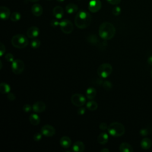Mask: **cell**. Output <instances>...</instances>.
I'll return each instance as SVG.
<instances>
[{"label":"cell","instance_id":"6da1fadb","mask_svg":"<svg viewBox=\"0 0 152 152\" xmlns=\"http://www.w3.org/2000/svg\"><path fill=\"white\" fill-rule=\"evenodd\" d=\"M115 33L116 30L115 26L109 22H103L99 26V36L104 40L112 39L115 36Z\"/></svg>","mask_w":152,"mask_h":152},{"label":"cell","instance_id":"7a4b0ae2","mask_svg":"<svg viewBox=\"0 0 152 152\" xmlns=\"http://www.w3.org/2000/svg\"><path fill=\"white\" fill-rule=\"evenodd\" d=\"M91 21V16L86 11L81 10L77 12L75 19L74 23L75 26L79 28H85L87 27Z\"/></svg>","mask_w":152,"mask_h":152},{"label":"cell","instance_id":"3957f363","mask_svg":"<svg viewBox=\"0 0 152 152\" xmlns=\"http://www.w3.org/2000/svg\"><path fill=\"white\" fill-rule=\"evenodd\" d=\"M107 131L109 134L113 137H118L123 135L125 132L124 126L119 122H112L108 128Z\"/></svg>","mask_w":152,"mask_h":152},{"label":"cell","instance_id":"277c9868","mask_svg":"<svg viewBox=\"0 0 152 152\" xmlns=\"http://www.w3.org/2000/svg\"><path fill=\"white\" fill-rule=\"evenodd\" d=\"M11 44L17 49H23L28 45V41L27 37L24 34H18L12 37Z\"/></svg>","mask_w":152,"mask_h":152},{"label":"cell","instance_id":"5b68a950","mask_svg":"<svg viewBox=\"0 0 152 152\" xmlns=\"http://www.w3.org/2000/svg\"><path fill=\"white\" fill-rule=\"evenodd\" d=\"M112 72V66L108 63L101 64L97 68V73L98 75L103 78H106L110 75Z\"/></svg>","mask_w":152,"mask_h":152},{"label":"cell","instance_id":"8992f818","mask_svg":"<svg viewBox=\"0 0 152 152\" xmlns=\"http://www.w3.org/2000/svg\"><path fill=\"white\" fill-rule=\"evenodd\" d=\"M59 27L62 31L65 34H70L74 29V26L72 22L67 19L62 20L59 23Z\"/></svg>","mask_w":152,"mask_h":152},{"label":"cell","instance_id":"52a82bcc","mask_svg":"<svg viewBox=\"0 0 152 152\" xmlns=\"http://www.w3.org/2000/svg\"><path fill=\"white\" fill-rule=\"evenodd\" d=\"M24 69V64L20 59H15L12 62V71L15 74H20Z\"/></svg>","mask_w":152,"mask_h":152},{"label":"cell","instance_id":"ba28073f","mask_svg":"<svg viewBox=\"0 0 152 152\" xmlns=\"http://www.w3.org/2000/svg\"><path fill=\"white\" fill-rule=\"evenodd\" d=\"M71 103L75 106L81 107L86 103V97L81 94H74L71 97Z\"/></svg>","mask_w":152,"mask_h":152},{"label":"cell","instance_id":"9c48e42d","mask_svg":"<svg viewBox=\"0 0 152 152\" xmlns=\"http://www.w3.org/2000/svg\"><path fill=\"white\" fill-rule=\"evenodd\" d=\"M41 133L45 137H50L55 135V129L50 125H45L41 128Z\"/></svg>","mask_w":152,"mask_h":152},{"label":"cell","instance_id":"30bf717a","mask_svg":"<svg viewBox=\"0 0 152 152\" xmlns=\"http://www.w3.org/2000/svg\"><path fill=\"white\" fill-rule=\"evenodd\" d=\"M88 10L91 12H97L102 7V3L100 0H91L88 3Z\"/></svg>","mask_w":152,"mask_h":152},{"label":"cell","instance_id":"8fae6325","mask_svg":"<svg viewBox=\"0 0 152 152\" xmlns=\"http://www.w3.org/2000/svg\"><path fill=\"white\" fill-rule=\"evenodd\" d=\"M46 107V104L42 101L36 102L32 106V110L36 113H41L45 110Z\"/></svg>","mask_w":152,"mask_h":152},{"label":"cell","instance_id":"7c38bea8","mask_svg":"<svg viewBox=\"0 0 152 152\" xmlns=\"http://www.w3.org/2000/svg\"><path fill=\"white\" fill-rule=\"evenodd\" d=\"M39 34V29L36 26H31L27 30V36L30 39L37 37Z\"/></svg>","mask_w":152,"mask_h":152},{"label":"cell","instance_id":"4fadbf2b","mask_svg":"<svg viewBox=\"0 0 152 152\" xmlns=\"http://www.w3.org/2000/svg\"><path fill=\"white\" fill-rule=\"evenodd\" d=\"M11 12L10 9L7 7L2 6L0 8V17L2 20H6L10 17Z\"/></svg>","mask_w":152,"mask_h":152},{"label":"cell","instance_id":"5bb4252c","mask_svg":"<svg viewBox=\"0 0 152 152\" xmlns=\"http://www.w3.org/2000/svg\"><path fill=\"white\" fill-rule=\"evenodd\" d=\"M31 12L36 17L40 16L43 13V8L39 4H34L31 7Z\"/></svg>","mask_w":152,"mask_h":152},{"label":"cell","instance_id":"9a60e30c","mask_svg":"<svg viewBox=\"0 0 152 152\" xmlns=\"http://www.w3.org/2000/svg\"><path fill=\"white\" fill-rule=\"evenodd\" d=\"M59 143L62 147L64 148H69L71 145V140L68 137L64 136L60 139Z\"/></svg>","mask_w":152,"mask_h":152},{"label":"cell","instance_id":"2e32d148","mask_svg":"<svg viewBox=\"0 0 152 152\" xmlns=\"http://www.w3.org/2000/svg\"><path fill=\"white\" fill-rule=\"evenodd\" d=\"M53 15L57 19H61L64 15V10L61 6H56L53 9Z\"/></svg>","mask_w":152,"mask_h":152},{"label":"cell","instance_id":"e0dca14e","mask_svg":"<svg viewBox=\"0 0 152 152\" xmlns=\"http://www.w3.org/2000/svg\"><path fill=\"white\" fill-rule=\"evenodd\" d=\"M85 149V146L82 141H76L72 145V150L75 152H83Z\"/></svg>","mask_w":152,"mask_h":152},{"label":"cell","instance_id":"ac0fdd59","mask_svg":"<svg viewBox=\"0 0 152 152\" xmlns=\"http://www.w3.org/2000/svg\"><path fill=\"white\" fill-rule=\"evenodd\" d=\"M151 144H152V142L151 140L148 138H144L141 141V142H140L141 147L144 150H148L151 147Z\"/></svg>","mask_w":152,"mask_h":152},{"label":"cell","instance_id":"d6986e66","mask_svg":"<svg viewBox=\"0 0 152 152\" xmlns=\"http://www.w3.org/2000/svg\"><path fill=\"white\" fill-rule=\"evenodd\" d=\"M119 151L121 152H132L134 150L129 144L127 142H122L119 145Z\"/></svg>","mask_w":152,"mask_h":152},{"label":"cell","instance_id":"ffe728a7","mask_svg":"<svg viewBox=\"0 0 152 152\" xmlns=\"http://www.w3.org/2000/svg\"><path fill=\"white\" fill-rule=\"evenodd\" d=\"M109 140V136L107 133L102 132L100 133L97 137V141L100 144H105Z\"/></svg>","mask_w":152,"mask_h":152},{"label":"cell","instance_id":"44dd1931","mask_svg":"<svg viewBox=\"0 0 152 152\" xmlns=\"http://www.w3.org/2000/svg\"><path fill=\"white\" fill-rule=\"evenodd\" d=\"M29 121L31 123V124L33 125H37L39 124L40 119L38 115L36 113L31 114L29 116Z\"/></svg>","mask_w":152,"mask_h":152},{"label":"cell","instance_id":"7402d4cb","mask_svg":"<svg viewBox=\"0 0 152 152\" xmlns=\"http://www.w3.org/2000/svg\"><path fill=\"white\" fill-rule=\"evenodd\" d=\"M65 10L68 14H73L78 11V7L74 4L69 3L65 7Z\"/></svg>","mask_w":152,"mask_h":152},{"label":"cell","instance_id":"603a6c76","mask_svg":"<svg viewBox=\"0 0 152 152\" xmlns=\"http://www.w3.org/2000/svg\"><path fill=\"white\" fill-rule=\"evenodd\" d=\"M86 94L87 97L88 99H93L96 97V90L94 87H89L87 89L86 92Z\"/></svg>","mask_w":152,"mask_h":152},{"label":"cell","instance_id":"cb8c5ba5","mask_svg":"<svg viewBox=\"0 0 152 152\" xmlns=\"http://www.w3.org/2000/svg\"><path fill=\"white\" fill-rule=\"evenodd\" d=\"M11 87L9 84L5 83H1L0 84V92L2 94H8L10 93Z\"/></svg>","mask_w":152,"mask_h":152},{"label":"cell","instance_id":"d4e9b609","mask_svg":"<svg viewBox=\"0 0 152 152\" xmlns=\"http://www.w3.org/2000/svg\"><path fill=\"white\" fill-rule=\"evenodd\" d=\"M86 107L90 110H95L97 109L98 104L95 101L90 100L87 103Z\"/></svg>","mask_w":152,"mask_h":152},{"label":"cell","instance_id":"484cf974","mask_svg":"<svg viewBox=\"0 0 152 152\" xmlns=\"http://www.w3.org/2000/svg\"><path fill=\"white\" fill-rule=\"evenodd\" d=\"M87 41L92 45H96L99 43V39L94 34H91L87 37Z\"/></svg>","mask_w":152,"mask_h":152},{"label":"cell","instance_id":"4316f807","mask_svg":"<svg viewBox=\"0 0 152 152\" xmlns=\"http://www.w3.org/2000/svg\"><path fill=\"white\" fill-rule=\"evenodd\" d=\"M21 18V14L18 12H14L10 15V20L12 21L16 22L20 20Z\"/></svg>","mask_w":152,"mask_h":152},{"label":"cell","instance_id":"83f0119b","mask_svg":"<svg viewBox=\"0 0 152 152\" xmlns=\"http://www.w3.org/2000/svg\"><path fill=\"white\" fill-rule=\"evenodd\" d=\"M103 87L104 89H105L106 90H111V88H112V84L111 83L110 81L106 80L103 82Z\"/></svg>","mask_w":152,"mask_h":152},{"label":"cell","instance_id":"f1b7e54d","mask_svg":"<svg viewBox=\"0 0 152 152\" xmlns=\"http://www.w3.org/2000/svg\"><path fill=\"white\" fill-rule=\"evenodd\" d=\"M30 46L33 49L39 48L40 46V41L39 39H34L31 42Z\"/></svg>","mask_w":152,"mask_h":152},{"label":"cell","instance_id":"f546056e","mask_svg":"<svg viewBox=\"0 0 152 152\" xmlns=\"http://www.w3.org/2000/svg\"><path fill=\"white\" fill-rule=\"evenodd\" d=\"M121 8L118 6H116L112 9V14L115 16L119 15L121 14Z\"/></svg>","mask_w":152,"mask_h":152},{"label":"cell","instance_id":"4dcf8cb0","mask_svg":"<svg viewBox=\"0 0 152 152\" xmlns=\"http://www.w3.org/2000/svg\"><path fill=\"white\" fill-rule=\"evenodd\" d=\"M5 59L10 62H12L14 61V56L12 53H8L5 55Z\"/></svg>","mask_w":152,"mask_h":152},{"label":"cell","instance_id":"1f68e13d","mask_svg":"<svg viewBox=\"0 0 152 152\" xmlns=\"http://www.w3.org/2000/svg\"><path fill=\"white\" fill-rule=\"evenodd\" d=\"M42 133H39V132H36L34 134V136H33V139L35 141H39L42 139Z\"/></svg>","mask_w":152,"mask_h":152},{"label":"cell","instance_id":"d6a6232c","mask_svg":"<svg viewBox=\"0 0 152 152\" xmlns=\"http://www.w3.org/2000/svg\"><path fill=\"white\" fill-rule=\"evenodd\" d=\"M23 109L25 112H29L31 111V110L32 109V107H31V106L30 104H26L23 106Z\"/></svg>","mask_w":152,"mask_h":152},{"label":"cell","instance_id":"836d02e7","mask_svg":"<svg viewBox=\"0 0 152 152\" xmlns=\"http://www.w3.org/2000/svg\"><path fill=\"white\" fill-rule=\"evenodd\" d=\"M5 45L2 42H1L0 43V56H2V55L5 53Z\"/></svg>","mask_w":152,"mask_h":152},{"label":"cell","instance_id":"e575fe53","mask_svg":"<svg viewBox=\"0 0 152 152\" xmlns=\"http://www.w3.org/2000/svg\"><path fill=\"white\" fill-rule=\"evenodd\" d=\"M7 98H8V100H11V101L15 100V99H16L15 94H14L13 93H10V92L7 94Z\"/></svg>","mask_w":152,"mask_h":152},{"label":"cell","instance_id":"d590c367","mask_svg":"<svg viewBox=\"0 0 152 152\" xmlns=\"http://www.w3.org/2000/svg\"><path fill=\"white\" fill-rule=\"evenodd\" d=\"M108 128L107 126V125L106 123H104V122H102L100 125H99V129H101V130H106Z\"/></svg>","mask_w":152,"mask_h":152},{"label":"cell","instance_id":"8d00e7d4","mask_svg":"<svg viewBox=\"0 0 152 152\" xmlns=\"http://www.w3.org/2000/svg\"><path fill=\"white\" fill-rule=\"evenodd\" d=\"M140 134L142 136H146L148 134V131L146 128H142L140 131Z\"/></svg>","mask_w":152,"mask_h":152},{"label":"cell","instance_id":"74e56055","mask_svg":"<svg viewBox=\"0 0 152 152\" xmlns=\"http://www.w3.org/2000/svg\"><path fill=\"white\" fill-rule=\"evenodd\" d=\"M59 23L58 21L56 20H52L50 22V25L53 27H56L58 26H59Z\"/></svg>","mask_w":152,"mask_h":152},{"label":"cell","instance_id":"f35d334b","mask_svg":"<svg viewBox=\"0 0 152 152\" xmlns=\"http://www.w3.org/2000/svg\"><path fill=\"white\" fill-rule=\"evenodd\" d=\"M85 112H86V108H84V107H80V108L78 109V110H77V113L79 115H84Z\"/></svg>","mask_w":152,"mask_h":152},{"label":"cell","instance_id":"ab89813d","mask_svg":"<svg viewBox=\"0 0 152 152\" xmlns=\"http://www.w3.org/2000/svg\"><path fill=\"white\" fill-rule=\"evenodd\" d=\"M121 0H107L108 3L112 5H117L121 2Z\"/></svg>","mask_w":152,"mask_h":152},{"label":"cell","instance_id":"60d3db41","mask_svg":"<svg viewBox=\"0 0 152 152\" xmlns=\"http://www.w3.org/2000/svg\"><path fill=\"white\" fill-rule=\"evenodd\" d=\"M147 62H148V64L149 65H152V55L150 56H149V57L148 58V59H147Z\"/></svg>","mask_w":152,"mask_h":152},{"label":"cell","instance_id":"b9f144b4","mask_svg":"<svg viewBox=\"0 0 152 152\" xmlns=\"http://www.w3.org/2000/svg\"><path fill=\"white\" fill-rule=\"evenodd\" d=\"M100 151L101 152H109L110 150L109 149H107V148H103V149L101 150Z\"/></svg>","mask_w":152,"mask_h":152},{"label":"cell","instance_id":"7bdbcfd3","mask_svg":"<svg viewBox=\"0 0 152 152\" xmlns=\"http://www.w3.org/2000/svg\"><path fill=\"white\" fill-rule=\"evenodd\" d=\"M58 2H62L64 1V0H56Z\"/></svg>","mask_w":152,"mask_h":152},{"label":"cell","instance_id":"ee69618b","mask_svg":"<svg viewBox=\"0 0 152 152\" xmlns=\"http://www.w3.org/2000/svg\"><path fill=\"white\" fill-rule=\"evenodd\" d=\"M29 1H30L31 2H37V1H38L39 0H29Z\"/></svg>","mask_w":152,"mask_h":152},{"label":"cell","instance_id":"f6af8a7d","mask_svg":"<svg viewBox=\"0 0 152 152\" xmlns=\"http://www.w3.org/2000/svg\"><path fill=\"white\" fill-rule=\"evenodd\" d=\"M0 64H1V67H0V69H2V61H0Z\"/></svg>","mask_w":152,"mask_h":152},{"label":"cell","instance_id":"bcb514c9","mask_svg":"<svg viewBox=\"0 0 152 152\" xmlns=\"http://www.w3.org/2000/svg\"><path fill=\"white\" fill-rule=\"evenodd\" d=\"M150 75H151V78H152V69H151V72H150Z\"/></svg>","mask_w":152,"mask_h":152},{"label":"cell","instance_id":"7dc6e473","mask_svg":"<svg viewBox=\"0 0 152 152\" xmlns=\"http://www.w3.org/2000/svg\"><path fill=\"white\" fill-rule=\"evenodd\" d=\"M48 1H50V0H48Z\"/></svg>","mask_w":152,"mask_h":152}]
</instances>
